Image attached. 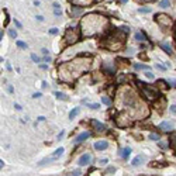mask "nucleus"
Listing matches in <instances>:
<instances>
[{
    "label": "nucleus",
    "instance_id": "aec40b11",
    "mask_svg": "<svg viewBox=\"0 0 176 176\" xmlns=\"http://www.w3.org/2000/svg\"><path fill=\"white\" fill-rule=\"evenodd\" d=\"M54 13H55V16H61V14H62L61 6H59L58 3H54Z\"/></svg>",
    "mask_w": 176,
    "mask_h": 176
},
{
    "label": "nucleus",
    "instance_id": "412c9836",
    "mask_svg": "<svg viewBox=\"0 0 176 176\" xmlns=\"http://www.w3.org/2000/svg\"><path fill=\"white\" fill-rule=\"evenodd\" d=\"M169 0H161V3H159V6L161 7H164V9H166V7H169Z\"/></svg>",
    "mask_w": 176,
    "mask_h": 176
},
{
    "label": "nucleus",
    "instance_id": "4be33fe9",
    "mask_svg": "<svg viewBox=\"0 0 176 176\" xmlns=\"http://www.w3.org/2000/svg\"><path fill=\"white\" fill-rule=\"evenodd\" d=\"M102 102H103V104H106V106H110V104H111V100H110L107 96H103V97H102Z\"/></svg>",
    "mask_w": 176,
    "mask_h": 176
},
{
    "label": "nucleus",
    "instance_id": "4468645a",
    "mask_svg": "<svg viewBox=\"0 0 176 176\" xmlns=\"http://www.w3.org/2000/svg\"><path fill=\"white\" fill-rule=\"evenodd\" d=\"M159 47H161V48H162V49H164L168 55H171V54H172V48L169 47V44H168V42H165V41H164V42H161V44H159Z\"/></svg>",
    "mask_w": 176,
    "mask_h": 176
},
{
    "label": "nucleus",
    "instance_id": "dca6fc26",
    "mask_svg": "<svg viewBox=\"0 0 176 176\" xmlns=\"http://www.w3.org/2000/svg\"><path fill=\"white\" fill-rule=\"evenodd\" d=\"M64 151H65V149H64L62 146H59L58 149H55V152H54V155H52V156H54V159H58V158L64 154Z\"/></svg>",
    "mask_w": 176,
    "mask_h": 176
},
{
    "label": "nucleus",
    "instance_id": "c756f323",
    "mask_svg": "<svg viewBox=\"0 0 176 176\" xmlns=\"http://www.w3.org/2000/svg\"><path fill=\"white\" fill-rule=\"evenodd\" d=\"M9 34H10L11 38H16V37H17V31H16V30H10V31H9Z\"/></svg>",
    "mask_w": 176,
    "mask_h": 176
},
{
    "label": "nucleus",
    "instance_id": "393cba45",
    "mask_svg": "<svg viewBox=\"0 0 176 176\" xmlns=\"http://www.w3.org/2000/svg\"><path fill=\"white\" fill-rule=\"evenodd\" d=\"M135 38H137L138 41H141V42H144V41H146V39H145V37H144V35L141 34V33H137V34H135Z\"/></svg>",
    "mask_w": 176,
    "mask_h": 176
},
{
    "label": "nucleus",
    "instance_id": "49530a36",
    "mask_svg": "<svg viewBox=\"0 0 176 176\" xmlns=\"http://www.w3.org/2000/svg\"><path fill=\"white\" fill-rule=\"evenodd\" d=\"M97 1H100V0H97Z\"/></svg>",
    "mask_w": 176,
    "mask_h": 176
},
{
    "label": "nucleus",
    "instance_id": "f3484780",
    "mask_svg": "<svg viewBox=\"0 0 176 176\" xmlns=\"http://www.w3.org/2000/svg\"><path fill=\"white\" fill-rule=\"evenodd\" d=\"M130 154H131V148H124V149L121 151V158H123V159H127V158L130 156Z\"/></svg>",
    "mask_w": 176,
    "mask_h": 176
},
{
    "label": "nucleus",
    "instance_id": "423d86ee",
    "mask_svg": "<svg viewBox=\"0 0 176 176\" xmlns=\"http://www.w3.org/2000/svg\"><path fill=\"white\" fill-rule=\"evenodd\" d=\"M79 35H80V33H79L76 28H68V30L65 31V34H64L62 41H64V44H65V45L75 44V42H77V39H79Z\"/></svg>",
    "mask_w": 176,
    "mask_h": 176
},
{
    "label": "nucleus",
    "instance_id": "7ed1b4c3",
    "mask_svg": "<svg viewBox=\"0 0 176 176\" xmlns=\"http://www.w3.org/2000/svg\"><path fill=\"white\" fill-rule=\"evenodd\" d=\"M108 24L107 17L100 13H87L80 20V34L85 37L100 34L104 31V28Z\"/></svg>",
    "mask_w": 176,
    "mask_h": 176
},
{
    "label": "nucleus",
    "instance_id": "1a4fd4ad",
    "mask_svg": "<svg viewBox=\"0 0 176 176\" xmlns=\"http://www.w3.org/2000/svg\"><path fill=\"white\" fill-rule=\"evenodd\" d=\"M159 130H162V131H172L173 130V123L172 121H162L161 124H159Z\"/></svg>",
    "mask_w": 176,
    "mask_h": 176
},
{
    "label": "nucleus",
    "instance_id": "ddd939ff",
    "mask_svg": "<svg viewBox=\"0 0 176 176\" xmlns=\"http://www.w3.org/2000/svg\"><path fill=\"white\" fill-rule=\"evenodd\" d=\"M107 146H108V142H106V141H99V142H96V144H95V148H96L97 151L106 149Z\"/></svg>",
    "mask_w": 176,
    "mask_h": 176
},
{
    "label": "nucleus",
    "instance_id": "9b49d317",
    "mask_svg": "<svg viewBox=\"0 0 176 176\" xmlns=\"http://www.w3.org/2000/svg\"><path fill=\"white\" fill-rule=\"evenodd\" d=\"M90 161H92V155H90V154H85V155H82V158L79 159V165L85 166V165H87Z\"/></svg>",
    "mask_w": 176,
    "mask_h": 176
},
{
    "label": "nucleus",
    "instance_id": "a878e982",
    "mask_svg": "<svg viewBox=\"0 0 176 176\" xmlns=\"http://www.w3.org/2000/svg\"><path fill=\"white\" fill-rule=\"evenodd\" d=\"M17 47H20V48H23V49H26L28 45L26 44V42H23V41H17Z\"/></svg>",
    "mask_w": 176,
    "mask_h": 176
},
{
    "label": "nucleus",
    "instance_id": "c9c22d12",
    "mask_svg": "<svg viewBox=\"0 0 176 176\" xmlns=\"http://www.w3.org/2000/svg\"><path fill=\"white\" fill-rule=\"evenodd\" d=\"M156 68H158V69H161V70H165V69H166V68H165V66H162V65H156Z\"/></svg>",
    "mask_w": 176,
    "mask_h": 176
},
{
    "label": "nucleus",
    "instance_id": "a19ab883",
    "mask_svg": "<svg viewBox=\"0 0 176 176\" xmlns=\"http://www.w3.org/2000/svg\"><path fill=\"white\" fill-rule=\"evenodd\" d=\"M14 23H16V26H17V27H21V24H20V23H18L17 20H14Z\"/></svg>",
    "mask_w": 176,
    "mask_h": 176
},
{
    "label": "nucleus",
    "instance_id": "f8f14e48",
    "mask_svg": "<svg viewBox=\"0 0 176 176\" xmlns=\"http://www.w3.org/2000/svg\"><path fill=\"white\" fill-rule=\"evenodd\" d=\"M89 137H90V134H89V133H83V134H80V135H77V137L75 138V142H76V144H79V142H83V141L87 140Z\"/></svg>",
    "mask_w": 176,
    "mask_h": 176
},
{
    "label": "nucleus",
    "instance_id": "f257e3e1",
    "mask_svg": "<svg viewBox=\"0 0 176 176\" xmlns=\"http://www.w3.org/2000/svg\"><path fill=\"white\" fill-rule=\"evenodd\" d=\"M118 96V104H120V111L125 113L127 116H130L134 120L137 118H145L149 113L148 106L141 100L140 95L135 93L131 87L124 86L118 90L117 93Z\"/></svg>",
    "mask_w": 176,
    "mask_h": 176
},
{
    "label": "nucleus",
    "instance_id": "72a5a7b5",
    "mask_svg": "<svg viewBox=\"0 0 176 176\" xmlns=\"http://www.w3.org/2000/svg\"><path fill=\"white\" fill-rule=\"evenodd\" d=\"M138 11L140 13H148V11H151V9H140Z\"/></svg>",
    "mask_w": 176,
    "mask_h": 176
},
{
    "label": "nucleus",
    "instance_id": "f03ea898",
    "mask_svg": "<svg viewBox=\"0 0 176 176\" xmlns=\"http://www.w3.org/2000/svg\"><path fill=\"white\" fill-rule=\"evenodd\" d=\"M90 65H92V58H89V56H77V58L72 59L69 62L61 64L58 66L59 79L64 80V82L72 83L82 73H85V72H87L90 69Z\"/></svg>",
    "mask_w": 176,
    "mask_h": 176
},
{
    "label": "nucleus",
    "instance_id": "f704fd0d",
    "mask_svg": "<svg viewBox=\"0 0 176 176\" xmlns=\"http://www.w3.org/2000/svg\"><path fill=\"white\" fill-rule=\"evenodd\" d=\"M90 108H95V110H97V108H99V104H97V103H95V104H90Z\"/></svg>",
    "mask_w": 176,
    "mask_h": 176
},
{
    "label": "nucleus",
    "instance_id": "cd10ccee",
    "mask_svg": "<svg viewBox=\"0 0 176 176\" xmlns=\"http://www.w3.org/2000/svg\"><path fill=\"white\" fill-rule=\"evenodd\" d=\"M171 145L176 148V134H172V137H171Z\"/></svg>",
    "mask_w": 176,
    "mask_h": 176
},
{
    "label": "nucleus",
    "instance_id": "58836bf2",
    "mask_svg": "<svg viewBox=\"0 0 176 176\" xmlns=\"http://www.w3.org/2000/svg\"><path fill=\"white\" fill-rule=\"evenodd\" d=\"M100 164L103 165V164H107V159H100Z\"/></svg>",
    "mask_w": 176,
    "mask_h": 176
},
{
    "label": "nucleus",
    "instance_id": "6ab92c4d",
    "mask_svg": "<svg viewBox=\"0 0 176 176\" xmlns=\"http://www.w3.org/2000/svg\"><path fill=\"white\" fill-rule=\"evenodd\" d=\"M133 66H134L135 70H149V68L146 65H141V64H134Z\"/></svg>",
    "mask_w": 176,
    "mask_h": 176
},
{
    "label": "nucleus",
    "instance_id": "79ce46f5",
    "mask_svg": "<svg viewBox=\"0 0 176 176\" xmlns=\"http://www.w3.org/2000/svg\"><path fill=\"white\" fill-rule=\"evenodd\" d=\"M171 110H172L173 113H176V107H175V106H172V107H171Z\"/></svg>",
    "mask_w": 176,
    "mask_h": 176
},
{
    "label": "nucleus",
    "instance_id": "a18cd8bd",
    "mask_svg": "<svg viewBox=\"0 0 176 176\" xmlns=\"http://www.w3.org/2000/svg\"><path fill=\"white\" fill-rule=\"evenodd\" d=\"M175 34H176V24H175Z\"/></svg>",
    "mask_w": 176,
    "mask_h": 176
},
{
    "label": "nucleus",
    "instance_id": "4c0bfd02",
    "mask_svg": "<svg viewBox=\"0 0 176 176\" xmlns=\"http://www.w3.org/2000/svg\"><path fill=\"white\" fill-rule=\"evenodd\" d=\"M33 97H35V99H37V97H41V93H34Z\"/></svg>",
    "mask_w": 176,
    "mask_h": 176
},
{
    "label": "nucleus",
    "instance_id": "20e7f679",
    "mask_svg": "<svg viewBox=\"0 0 176 176\" xmlns=\"http://www.w3.org/2000/svg\"><path fill=\"white\" fill-rule=\"evenodd\" d=\"M124 39H125V33L123 30L114 31V33H110L106 37L104 41L102 42V45L108 51H118V49L123 48Z\"/></svg>",
    "mask_w": 176,
    "mask_h": 176
},
{
    "label": "nucleus",
    "instance_id": "37998d69",
    "mask_svg": "<svg viewBox=\"0 0 176 176\" xmlns=\"http://www.w3.org/2000/svg\"><path fill=\"white\" fill-rule=\"evenodd\" d=\"M140 1H152V0H140Z\"/></svg>",
    "mask_w": 176,
    "mask_h": 176
},
{
    "label": "nucleus",
    "instance_id": "b1692460",
    "mask_svg": "<svg viewBox=\"0 0 176 176\" xmlns=\"http://www.w3.org/2000/svg\"><path fill=\"white\" fill-rule=\"evenodd\" d=\"M145 76H146L149 80H154V77H155V76H154V73H152L151 70H146V72H145Z\"/></svg>",
    "mask_w": 176,
    "mask_h": 176
},
{
    "label": "nucleus",
    "instance_id": "bb28decb",
    "mask_svg": "<svg viewBox=\"0 0 176 176\" xmlns=\"http://www.w3.org/2000/svg\"><path fill=\"white\" fill-rule=\"evenodd\" d=\"M149 140H155V141H158V140H161V137L158 135V134H149Z\"/></svg>",
    "mask_w": 176,
    "mask_h": 176
},
{
    "label": "nucleus",
    "instance_id": "2eb2a0df",
    "mask_svg": "<svg viewBox=\"0 0 176 176\" xmlns=\"http://www.w3.org/2000/svg\"><path fill=\"white\" fill-rule=\"evenodd\" d=\"M144 161H145V156H144V155H140V156H135V158L133 159L131 164H133L134 166H138V165H141Z\"/></svg>",
    "mask_w": 176,
    "mask_h": 176
},
{
    "label": "nucleus",
    "instance_id": "e433bc0d",
    "mask_svg": "<svg viewBox=\"0 0 176 176\" xmlns=\"http://www.w3.org/2000/svg\"><path fill=\"white\" fill-rule=\"evenodd\" d=\"M35 18H37V20H38V21H42V20H44V17H42V16H37V17H35Z\"/></svg>",
    "mask_w": 176,
    "mask_h": 176
},
{
    "label": "nucleus",
    "instance_id": "0eeeda50",
    "mask_svg": "<svg viewBox=\"0 0 176 176\" xmlns=\"http://www.w3.org/2000/svg\"><path fill=\"white\" fill-rule=\"evenodd\" d=\"M155 20H156V23H158L162 28H171V27H172V18H171L168 14H165V13L156 14V16H155Z\"/></svg>",
    "mask_w": 176,
    "mask_h": 176
},
{
    "label": "nucleus",
    "instance_id": "7c9ffc66",
    "mask_svg": "<svg viewBox=\"0 0 176 176\" xmlns=\"http://www.w3.org/2000/svg\"><path fill=\"white\" fill-rule=\"evenodd\" d=\"M49 34H58V28H55V27L51 28V30H49Z\"/></svg>",
    "mask_w": 176,
    "mask_h": 176
},
{
    "label": "nucleus",
    "instance_id": "9d476101",
    "mask_svg": "<svg viewBox=\"0 0 176 176\" xmlns=\"http://www.w3.org/2000/svg\"><path fill=\"white\" fill-rule=\"evenodd\" d=\"M92 125H93L95 131H97V133H102L106 130V125L103 123H100L99 120H92Z\"/></svg>",
    "mask_w": 176,
    "mask_h": 176
},
{
    "label": "nucleus",
    "instance_id": "c03bdc74",
    "mask_svg": "<svg viewBox=\"0 0 176 176\" xmlns=\"http://www.w3.org/2000/svg\"><path fill=\"white\" fill-rule=\"evenodd\" d=\"M121 1H123V3H127V0H121Z\"/></svg>",
    "mask_w": 176,
    "mask_h": 176
},
{
    "label": "nucleus",
    "instance_id": "473e14b6",
    "mask_svg": "<svg viewBox=\"0 0 176 176\" xmlns=\"http://www.w3.org/2000/svg\"><path fill=\"white\" fill-rule=\"evenodd\" d=\"M72 175H73V176H80V175H82V172L77 169V171H73V172H72Z\"/></svg>",
    "mask_w": 176,
    "mask_h": 176
},
{
    "label": "nucleus",
    "instance_id": "39448f33",
    "mask_svg": "<svg viewBox=\"0 0 176 176\" xmlns=\"http://www.w3.org/2000/svg\"><path fill=\"white\" fill-rule=\"evenodd\" d=\"M137 85H140L141 93H142V96H144L146 100H149V102H155V100L159 97V93H158L156 90H154L152 87H149L148 85H145L144 82L138 80V82H137Z\"/></svg>",
    "mask_w": 176,
    "mask_h": 176
},
{
    "label": "nucleus",
    "instance_id": "2f4dec72",
    "mask_svg": "<svg viewBox=\"0 0 176 176\" xmlns=\"http://www.w3.org/2000/svg\"><path fill=\"white\" fill-rule=\"evenodd\" d=\"M31 59H33V61H34V62H39V58H38V56H37V55H34V54H33V55H31Z\"/></svg>",
    "mask_w": 176,
    "mask_h": 176
},
{
    "label": "nucleus",
    "instance_id": "6e6552de",
    "mask_svg": "<svg viewBox=\"0 0 176 176\" xmlns=\"http://www.w3.org/2000/svg\"><path fill=\"white\" fill-rule=\"evenodd\" d=\"M95 0H69L70 4L73 6H79V7H87L90 4H93Z\"/></svg>",
    "mask_w": 176,
    "mask_h": 176
},
{
    "label": "nucleus",
    "instance_id": "ea45409f",
    "mask_svg": "<svg viewBox=\"0 0 176 176\" xmlns=\"http://www.w3.org/2000/svg\"><path fill=\"white\" fill-rule=\"evenodd\" d=\"M14 107H16L17 110H21V106H20V104H14Z\"/></svg>",
    "mask_w": 176,
    "mask_h": 176
},
{
    "label": "nucleus",
    "instance_id": "c85d7f7f",
    "mask_svg": "<svg viewBox=\"0 0 176 176\" xmlns=\"http://www.w3.org/2000/svg\"><path fill=\"white\" fill-rule=\"evenodd\" d=\"M158 85H159V86H162L164 89H168V83H166L165 80H158Z\"/></svg>",
    "mask_w": 176,
    "mask_h": 176
},
{
    "label": "nucleus",
    "instance_id": "5701e85b",
    "mask_svg": "<svg viewBox=\"0 0 176 176\" xmlns=\"http://www.w3.org/2000/svg\"><path fill=\"white\" fill-rule=\"evenodd\" d=\"M55 96H56L58 99H61V100H65V99H66V95H64V93H61V92H55Z\"/></svg>",
    "mask_w": 176,
    "mask_h": 176
},
{
    "label": "nucleus",
    "instance_id": "a211bd4d",
    "mask_svg": "<svg viewBox=\"0 0 176 176\" xmlns=\"http://www.w3.org/2000/svg\"><path fill=\"white\" fill-rule=\"evenodd\" d=\"M79 111H80V108H79V107H75V108H73V110L69 113V118H70V120H73V118L79 114Z\"/></svg>",
    "mask_w": 176,
    "mask_h": 176
}]
</instances>
